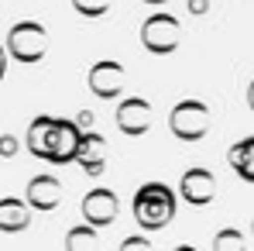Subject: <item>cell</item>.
Wrapping results in <instances>:
<instances>
[{
    "label": "cell",
    "instance_id": "1",
    "mask_svg": "<svg viewBox=\"0 0 254 251\" xmlns=\"http://www.w3.org/2000/svg\"><path fill=\"white\" fill-rule=\"evenodd\" d=\"M79 141H83V127L76 121H62V117H52V114L35 117L28 127V152L35 159L52 162V166L76 162Z\"/></svg>",
    "mask_w": 254,
    "mask_h": 251
},
{
    "label": "cell",
    "instance_id": "2",
    "mask_svg": "<svg viewBox=\"0 0 254 251\" xmlns=\"http://www.w3.org/2000/svg\"><path fill=\"white\" fill-rule=\"evenodd\" d=\"M175 217V193L165 182H144L134 193V220L141 231H162Z\"/></svg>",
    "mask_w": 254,
    "mask_h": 251
},
{
    "label": "cell",
    "instance_id": "3",
    "mask_svg": "<svg viewBox=\"0 0 254 251\" xmlns=\"http://www.w3.org/2000/svg\"><path fill=\"white\" fill-rule=\"evenodd\" d=\"M210 124H213V114L203 100H179L169 114V127L179 141H199V138H206Z\"/></svg>",
    "mask_w": 254,
    "mask_h": 251
},
{
    "label": "cell",
    "instance_id": "4",
    "mask_svg": "<svg viewBox=\"0 0 254 251\" xmlns=\"http://www.w3.org/2000/svg\"><path fill=\"white\" fill-rule=\"evenodd\" d=\"M7 52L17 62H42L48 52V31L38 21H17L7 31Z\"/></svg>",
    "mask_w": 254,
    "mask_h": 251
},
{
    "label": "cell",
    "instance_id": "5",
    "mask_svg": "<svg viewBox=\"0 0 254 251\" xmlns=\"http://www.w3.org/2000/svg\"><path fill=\"white\" fill-rule=\"evenodd\" d=\"M182 42V24L179 17H172L165 10L151 14L144 24H141V45L151 52V55H172Z\"/></svg>",
    "mask_w": 254,
    "mask_h": 251
},
{
    "label": "cell",
    "instance_id": "6",
    "mask_svg": "<svg viewBox=\"0 0 254 251\" xmlns=\"http://www.w3.org/2000/svg\"><path fill=\"white\" fill-rule=\"evenodd\" d=\"M124 66L117 62V59H100V62H93V69H89V89L100 96V100H117L121 96V89H124Z\"/></svg>",
    "mask_w": 254,
    "mask_h": 251
},
{
    "label": "cell",
    "instance_id": "7",
    "mask_svg": "<svg viewBox=\"0 0 254 251\" xmlns=\"http://www.w3.org/2000/svg\"><path fill=\"white\" fill-rule=\"evenodd\" d=\"M114 121H117V127L124 131L127 138H141V134H148V127H151V103H148L144 96H127V100L117 103Z\"/></svg>",
    "mask_w": 254,
    "mask_h": 251
},
{
    "label": "cell",
    "instance_id": "8",
    "mask_svg": "<svg viewBox=\"0 0 254 251\" xmlns=\"http://www.w3.org/2000/svg\"><path fill=\"white\" fill-rule=\"evenodd\" d=\"M179 196L192 207H206L216 196V179H213L210 168H186L182 172V182H179Z\"/></svg>",
    "mask_w": 254,
    "mask_h": 251
},
{
    "label": "cell",
    "instance_id": "9",
    "mask_svg": "<svg viewBox=\"0 0 254 251\" xmlns=\"http://www.w3.org/2000/svg\"><path fill=\"white\" fill-rule=\"evenodd\" d=\"M83 217L96 227H110L117 217H121V200L110 193V189H89L83 196Z\"/></svg>",
    "mask_w": 254,
    "mask_h": 251
},
{
    "label": "cell",
    "instance_id": "10",
    "mask_svg": "<svg viewBox=\"0 0 254 251\" xmlns=\"http://www.w3.org/2000/svg\"><path fill=\"white\" fill-rule=\"evenodd\" d=\"M76 162H79V168L89 172V175H100V172H103V166H107V141H103V134H96L93 127L83 131Z\"/></svg>",
    "mask_w": 254,
    "mask_h": 251
},
{
    "label": "cell",
    "instance_id": "11",
    "mask_svg": "<svg viewBox=\"0 0 254 251\" xmlns=\"http://www.w3.org/2000/svg\"><path fill=\"white\" fill-rule=\"evenodd\" d=\"M28 203L35 210H55L59 203H62V182L55 179V175H35L31 182H28Z\"/></svg>",
    "mask_w": 254,
    "mask_h": 251
},
{
    "label": "cell",
    "instance_id": "12",
    "mask_svg": "<svg viewBox=\"0 0 254 251\" xmlns=\"http://www.w3.org/2000/svg\"><path fill=\"white\" fill-rule=\"evenodd\" d=\"M28 220H31V203H28V196H24V200H17V196H3V203H0V227H3V234H17V231H24Z\"/></svg>",
    "mask_w": 254,
    "mask_h": 251
},
{
    "label": "cell",
    "instance_id": "13",
    "mask_svg": "<svg viewBox=\"0 0 254 251\" xmlns=\"http://www.w3.org/2000/svg\"><path fill=\"white\" fill-rule=\"evenodd\" d=\"M227 159H230V166L237 168V175H241L244 182H254V134L251 138H241V141L227 152Z\"/></svg>",
    "mask_w": 254,
    "mask_h": 251
},
{
    "label": "cell",
    "instance_id": "14",
    "mask_svg": "<svg viewBox=\"0 0 254 251\" xmlns=\"http://www.w3.org/2000/svg\"><path fill=\"white\" fill-rule=\"evenodd\" d=\"M100 245V238H96V224H89L86 220L83 227H72L69 234H65V248L69 251H89V248H96Z\"/></svg>",
    "mask_w": 254,
    "mask_h": 251
},
{
    "label": "cell",
    "instance_id": "15",
    "mask_svg": "<svg viewBox=\"0 0 254 251\" xmlns=\"http://www.w3.org/2000/svg\"><path fill=\"white\" fill-rule=\"evenodd\" d=\"M110 3L114 0H72L76 14H83V17H103L110 10Z\"/></svg>",
    "mask_w": 254,
    "mask_h": 251
},
{
    "label": "cell",
    "instance_id": "16",
    "mask_svg": "<svg viewBox=\"0 0 254 251\" xmlns=\"http://www.w3.org/2000/svg\"><path fill=\"white\" fill-rule=\"evenodd\" d=\"M213 248L216 251H244V238H241L237 231H220V234L213 238Z\"/></svg>",
    "mask_w": 254,
    "mask_h": 251
},
{
    "label": "cell",
    "instance_id": "17",
    "mask_svg": "<svg viewBox=\"0 0 254 251\" xmlns=\"http://www.w3.org/2000/svg\"><path fill=\"white\" fill-rule=\"evenodd\" d=\"M0 141H3V145H0V155H3V159H14V152H17V138H14V134H3Z\"/></svg>",
    "mask_w": 254,
    "mask_h": 251
},
{
    "label": "cell",
    "instance_id": "18",
    "mask_svg": "<svg viewBox=\"0 0 254 251\" xmlns=\"http://www.w3.org/2000/svg\"><path fill=\"white\" fill-rule=\"evenodd\" d=\"M189 10L192 14H206L210 10V0H189Z\"/></svg>",
    "mask_w": 254,
    "mask_h": 251
},
{
    "label": "cell",
    "instance_id": "19",
    "mask_svg": "<svg viewBox=\"0 0 254 251\" xmlns=\"http://www.w3.org/2000/svg\"><path fill=\"white\" fill-rule=\"evenodd\" d=\"M76 124L83 127V131H89V127H93V114H89V110H79V117H76Z\"/></svg>",
    "mask_w": 254,
    "mask_h": 251
},
{
    "label": "cell",
    "instance_id": "20",
    "mask_svg": "<svg viewBox=\"0 0 254 251\" xmlns=\"http://www.w3.org/2000/svg\"><path fill=\"white\" fill-rule=\"evenodd\" d=\"M124 248H144V251H148L151 245H148V238H127V241H124Z\"/></svg>",
    "mask_w": 254,
    "mask_h": 251
},
{
    "label": "cell",
    "instance_id": "21",
    "mask_svg": "<svg viewBox=\"0 0 254 251\" xmlns=\"http://www.w3.org/2000/svg\"><path fill=\"white\" fill-rule=\"evenodd\" d=\"M248 107L254 110V80H251V86H248Z\"/></svg>",
    "mask_w": 254,
    "mask_h": 251
},
{
    "label": "cell",
    "instance_id": "22",
    "mask_svg": "<svg viewBox=\"0 0 254 251\" xmlns=\"http://www.w3.org/2000/svg\"><path fill=\"white\" fill-rule=\"evenodd\" d=\"M144 3H169V0H144Z\"/></svg>",
    "mask_w": 254,
    "mask_h": 251
},
{
    "label": "cell",
    "instance_id": "23",
    "mask_svg": "<svg viewBox=\"0 0 254 251\" xmlns=\"http://www.w3.org/2000/svg\"><path fill=\"white\" fill-rule=\"evenodd\" d=\"M251 234H254V220H251Z\"/></svg>",
    "mask_w": 254,
    "mask_h": 251
}]
</instances>
